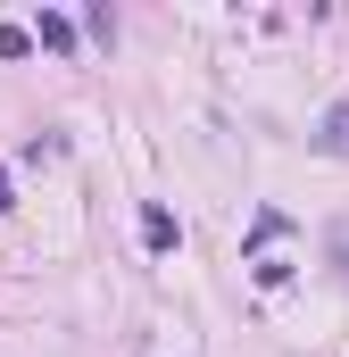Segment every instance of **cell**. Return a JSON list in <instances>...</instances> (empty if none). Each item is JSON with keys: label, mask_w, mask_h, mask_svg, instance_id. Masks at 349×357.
Here are the masks:
<instances>
[{"label": "cell", "mask_w": 349, "mask_h": 357, "mask_svg": "<svg viewBox=\"0 0 349 357\" xmlns=\"http://www.w3.org/2000/svg\"><path fill=\"white\" fill-rule=\"evenodd\" d=\"M0 208H8V175H0Z\"/></svg>", "instance_id": "277c9868"}, {"label": "cell", "mask_w": 349, "mask_h": 357, "mask_svg": "<svg viewBox=\"0 0 349 357\" xmlns=\"http://www.w3.org/2000/svg\"><path fill=\"white\" fill-rule=\"evenodd\" d=\"M142 241H150V250H158V258H167L174 241H183V225H174L167 208H158V199H150V208H142Z\"/></svg>", "instance_id": "6da1fadb"}, {"label": "cell", "mask_w": 349, "mask_h": 357, "mask_svg": "<svg viewBox=\"0 0 349 357\" xmlns=\"http://www.w3.org/2000/svg\"><path fill=\"white\" fill-rule=\"evenodd\" d=\"M25 50H34V33L25 25H0V59H25Z\"/></svg>", "instance_id": "7a4b0ae2"}, {"label": "cell", "mask_w": 349, "mask_h": 357, "mask_svg": "<svg viewBox=\"0 0 349 357\" xmlns=\"http://www.w3.org/2000/svg\"><path fill=\"white\" fill-rule=\"evenodd\" d=\"M333 133H341V142H349V108H341V116H333Z\"/></svg>", "instance_id": "3957f363"}]
</instances>
